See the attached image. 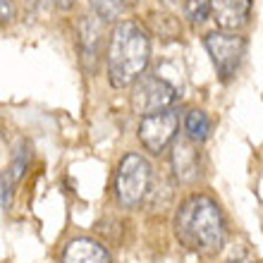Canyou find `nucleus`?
<instances>
[{
  "mask_svg": "<svg viewBox=\"0 0 263 263\" xmlns=\"http://www.w3.org/2000/svg\"><path fill=\"white\" fill-rule=\"evenodd\" d=\"M184 129H187V137L192 141H203L211 132L208 115L203 110H189L187 118H184Z\"/></svg>",
  "mask_w": 263,
  "mask_h": 263,
  "instance_id": "11",
  "label": "nucleus"
},
{
  "mask_svg": "<svg viewBox=\"0 0 263 263\" xmlns=\"http://www.w3.org/2000/svg\"><path fill=\"white\" fill-rule=\"evenodd\" d=\"M175 101H177V91L165 79H160L156 74H141L134 79L129 103H132V110L137 115H141V118L167 110Z\"/></svg>",
  "mask_w": 263,
  "mask_h": 263,
  "instance_id": "4",
  "label": "nucleus"
},
{
  "mask_svg": "<svg viewBox=\"0 0 263 263\" xmlns=\"http://www.w3.org/2000/svg\"><path fill=\"white\" fill-rule=\"evenodd\" d=\"M91 5H93V10H96L101 22L118 20L120 14H122V10H125V3H122V0H91Z\"/></svg>",
  "mask_w": 263,
  "mask_h": 263,
  "instance_id": "12",
  "label": "nucleus"
},
{
  "mask_svg": "<svg viewBox=\"0 0 263 263\" xmlns=\"http://www.w3.org/2000/svg\"><path fill=\"white\" fill-rule=\"evenodd\" d=\"M101 29H103V22L98 17H86L82 22V46H84V53H89V58H93V53L98 50Z\"/></svg>",
  "mask_w": 263,
  "mask_h": 263,
  "instance_id": "10",
  "label": "nucleus"
},
{
  "mask_svg": "<svg viewBox=\"0 0 263 263\" xmlns=\"http://www.w3.org/2000/svg\"><path fill=\"white\" fill-rule=\"evenodd\" d=\"M175 235L196 254H215L225 244V218L211 196L196 194L182 201L175 213Z\"/></svg>",
  "mask_w": 263,
  "mask_h": 263,
  "instance_id": "1",
  "label": "nucleus"
},
{
  "mask_svg": "<svg viewBox=\"0 0 263 263\" xmlns=\"http://www.w3.org/2000/svg\"><path fill=\"white\" fill-rule=\"evenodd\" d=\"M206 50L213 65L218 67V74L228 82L237 74V67L242 63L244 50H247V41L237 34H228V31H215V34L206 36Z\"/></svg>",
  "mask_w": 263,
  "mask_h": 263,
  "instance_id": "6",
  "label": "nucleus"
},
{
  "mask_svg": "<svg viewBox=\"0 0 263 263\" xmlns=\"http://www.w3.org/2000/svg\"><path fill=\"white\" fill-rule=\"evenodd\" d=\"M208 10L222 31H237L249 20L251 0H208Z\"/></svg>",
  "mask_w": 263,
  "mask_h": 263,
  "instance_id": "7",
  "label": "nucleus"
},
{
  "mask_svg": "<svg viewBox=\"0 0 263 263\" xmlns=\"http://www.w3.org/2000/svg\"><path fill=\"white\" fill-rule=\"evenodd\" d=\"M125 5H134V3H139V0H122Z\"/></svg>",
  "mask_w": 263,
  "mask_h": 263,
  "instance_id": "16",
  "label": "nucleus"
},
{
  "mask_svg": "<svg viewBox=\"0 0 263 263\" xmlns=\"http://www.w3.org/2000/svg\"><path fill=\"white\" fill-rule=\"evenodd\" d=\"M151 189V165L144 156L129 153L120 160L115 175V194L125 208H137Z\"/></svg>",
  "mask_w": 263,
  "mask_h": 263,
  "instance_id": "3",
  "label": "nucleus"
},
{
  "mask_svg": "<svg viewBox=\"0 0 263 263\" xmlns=\"http://www.w3.org/2000/svg\"><path fill=\"white\" fill-rule=\"evenodd\" d=\"M177 127H180V112L173 108L153 112V115H144L139 122V141L144 144L146 151L158 156L173 144Z\"/></svg>",
  "mask_w": 263,
  "mask_h": 263,
  "instance_id": "5",
  "label": "nucleus"
},
{
  "mask_svg": "<svg viewBox=\"0 0 263 263\" xmlns=\"http://www.w3.org/2000/svg\"><path fill=\"white\" fill-rule=\"evenodd\" d=\"M55 3H58V5H60V7H69V5H72V3H74V0H55Z\"/></svg>",
  "mask_w": 263,
  "mask_h": 263,
  "instance_id": "15",
  "label": "nucleus"
},
{
  "mask_svg": "<svg viewBox=\"0 0 263 263\" xmlns=\"http://www.w3.org/2000/svg\"><path fill=\"white\" fill-rule=\"evenodd\" d=\"M173 170L180 182H194L199 177V151L192 141H175L173 146Z\"/></svg>",
  "mask_w": 263,
  "mask_h": 263,
  "instance_id": "9",
  "label": "nucleus"
},
{
  "mask_svg": "<svg viewBox=\"0 0 263 263\" xmlns=\"http://www.w3.org/2000/svg\"><path fill=\"white\" fill-rule=\"evenodd\" d=\"M184 14H187L189 22H194V24L206 22V17L211 14V10H208V0H187Z\"/></svg>",
  "mask_w": 263,
  "mask_h": 263,
  "instance_id": "13",
  "label": "nucleus"
},
{
  "mask_svg": "<svg viewBox=\"0 0 263 263\" xmlns=\"http://www.w3.org/2000/svg\"><path fill=\"white\" fill-rule=\"evenodd\" d=\"M151 58L148 34L137 22H122L115 27L108 43V79L115 89L134 84L137 77L146 72Z\"/></svg>",
  "mask_w": 263,
  "mask_h": 263,
  "instance_id": "2",
  "label": "nucleus"
},
{
  "mask_svg": "<svg viewBox=\"0 0 263 263\" xmlns=\"http://www.w3.org/2000/svg\"><path fill=\"white\" fill-rule=\"evenodd\" d=\"M14 17V7L10 0H0V20H10Z\"/></svg>",
  "mask_w": 263,
  "mask_h": 263,
  "instance_id": "14",
  "label": "nucleus"
},
{
  "mask_svg": "<svg viewBox=\"0 0 263 263\" xmlns=\"http://www.w3.org/2000/svg\"><path fill=\"white\" fill-rule=\"evenodd\" d=\"M63 263H110V254L96 239H72L63 251Z\"/></svg>",
  "mask_w": 263,
  "mask_h": 263,
  "instance_id": "8",
  "label": "nucleus"
}]
</instances>
